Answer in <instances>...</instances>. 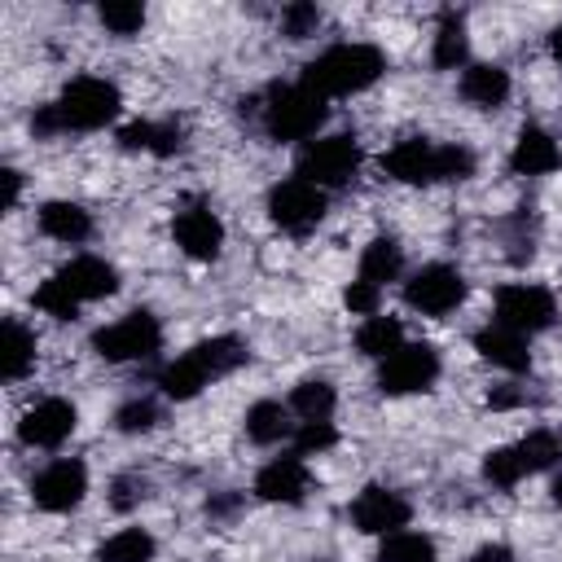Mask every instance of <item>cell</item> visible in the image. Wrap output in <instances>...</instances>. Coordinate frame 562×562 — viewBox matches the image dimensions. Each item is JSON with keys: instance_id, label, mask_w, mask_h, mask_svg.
Masks as SVG:
<instances>
[{"instance_id": "cell-12", "label": "cell", "mask_w": 562, "mask_h": 562, "mask_svg": "<svg viewBox=\"0 0 562 562\" xmlns=\"http://www.w3.org/2000/svg\"><path fill=\"white\" fill-rule=\"evenodd\" d=\"M75 435V404L70 400H40L35 408H26L22 413V422H18V439L26 443V448H57V443H66Z\"/></svg>"}, {"instance_id": "cell-26", "label": "cell", "mask_w": 562, "mask_h": 562, "mask_svg": "<svg viewBox=\"0 0 562 562\" xmlns=\"http://www.w3.org/2000/svg\"><path fill=\"white\" fill-rule=\"evenodd\" d=\"M356 347L373 360H386L395 347H404V329L395 316H364V325L356 329Z\"/></svg>"}, {"instance_id": "cell-20", "label": "cell", "mask_w": 562, "mask_h": 562, "mask_svg": "<svg viewBox=\"0 0 562 562\" xmlns=\"http://www.w3.org/2000/svg\"><path fill=\"white\" fill-rule=\"evenodd\" d=\"M461 97L479 110H496L509 97V75L492 61H474V66L461 70Z\"/></svg>"}, {"instance_id": "cell-13", "label": "cell", "mask_w": 562, "mask_h": 562, "mask_svg": "<svg viewBox=\"0 0 562 562\" xmlns=\"http://www.w3.org/2000/svg\"><path fill=\"white\" fill-rule=\"evenodd\" d=\"M171 233H176V246H180L189 259H215L220 246H224V224H220V215H215L211 206H202V202H189L184 211H176Z\"/></svg>"}, {"instance_id": "cell-21", "label": "cell", "mask_w": 562, "mask_h": 562, "mask_svg": "<svg viewBox=\"0 0 562 562\" xmlns=\"http://www.w3.org/2000/svg\"><path fill=\"white\" fill-rule=\"evenodd\" d=\"M40 228H44V237H53V241H83L88 233H92V215L79 206V202H44L40 206Z\"/></svg>"}, {"instance_id": "cell-32", "label": "cell", "mask_w": 562, "mask_h": 562, "mask_svg": "<svg viewBox=\"0 0 562 562\" xmlns=\"http://www.w3.org/2000/svg\"><path fill=\"white\" fill-rule=\"evenodd\" d=\"M522 474H527V465H522L518 448H492V452L483 457V479H487L492 487H501V492L518 487Z\"/></svg>"}, {"instance_id": "cell-37", "label": "cell", "mask_w": 562, "mask_h": 562, "mask_svg": "<svg viewBox=\"0 0 562 562\" xmlns=\"http://www.w3.org/2000/svg\"><path fill=\"white\" fill-rule=\"evenodd\" d=\"M474 176V154L465 145H439L435 180H470Z\"/></svg>"}, {"instance_id": "cell-41", "label": "cell", "mask_w": 562, "mask_h": 562, "mask_svg": "<svg viewBox=\"0 0 562 562\" xmlns=\"http://www.w3.org/2000/svg\"><path fill=\"white\" fill-rule=\"evenodd\" d=\"M180 145H184V132H180L176 123H154V145H149V154H158V158H171Z\"/></svg>"}, {"instance_id": "cell-4", "label": "cell", "mask_w": 562, "mask_h": 562, "mask_svg": "<svg viewBox=\"0 0 562 562\" xmlns=\"http://www.w3.org/2000/svg\"><path fill=\"white\" fill-rule=\"evenodd\" d=\"M162 347V325L154 312L136 307L127 316H119L114 325H101L92 334V351L110 364H123V360H149L154 351Z\"/></svg>"}, {"instance_id": "cell-8", "label": "cell", "mask_w": 562, "mask_h": 562, "mask_svg": "<svg viewBox=\"0 0 562 562\" xmlns=\"http://www.w3.org/2000/svg\"><path fill=\"white\" fill-rule=\"evenodd\" d=\"M435 378H439V351L430 342H404L382 360L378 386L386 395H413V391H430Z\"/></svg>"}, {"instance_id": "cell-28", "label": "cell", "mask_w": 562, "mask_h": 562, "mask_svg": "<svg viewBox=\"0 0 562 562\" xmlns=\"http://www.w3.org/2000/svg\"><path fill=\"white\" fill-rule=\"evenodd\" d=\"M154 549H158V544H154L149 531H140V527H123V531H114L110 540H101L97 562H149Z\"/></svg>"}, {"instance_id": "cell-14", "label": "cell", "mask_w": 562, "mask_h": 562, "mask_svg": "<svg viewBox=\"0 0 562 562\" xmlns=\"http://www.w3.org/2000/svg\"><path fill=\"white\" fill-rule=\"evenodd\" d=\"M435 162H439V145H430L426 136H408L382 154V171L400 184H435Z\"/></svg>"}, {"instance_id": "cell-45", "label": "cell", "mask_w": 562, "mask_h": 562, "mask_svg": "<svg viewBox=\"0 0 562 562\" xmlns=\"http://www.w3.org/2000/svg\"><path fill=\"white\" fill-rule=\"evenodd\" d=\"M470 562H514V549L509 544H483V549H474Z\"/></svg>"}, {"instance_id": "cell-30", "label": "cell", "mask_w": 562, "mask_h": 562, "mask_svg": "<svg viewBox=\"0 0 562 562\" xmlns=\"http://www.w3.org/2000/svg\"><path fill=\"white\" fill-rule=\"evenodd\" d=\"M378 562H435V540L422 531H391L382 536Z\"/></svg>"}, {"instance_id": "cell-46", "label": "cell", "mask_w": 562, "mask_h": 562, "mask_svg": "<svg viewBox=\"0 0 562 562\" xmlns=\"http://www.w3.org/2000/svg\"><path fill=\"white\" fill-rule=\"evenodd\" d=\"M518 400H522V395H518V391H509V386H501V391H487V404H492V408H514Z\"/></svg>"}, {"instance_id": "cell-43", "label": "cell", "mask_w": 562, "mask_h": 562, "mask_svg": "<svg viewBox=\"0 0 562 562\" xmlns=\"http://www.w3.org/2000/svg\"><path fill=\"white\" fill-rule=\"evenodd\" d=\"M31 132H35V136H57V132H66V127H61L57 105H40V110H35V119H31Z\"/></svg>"}, {"instance_id": "cell-22", "label": "cell", "mask_w": 562, "mask_h": 562, "mask_svg": "<svg viewBox=\"0 0 562 562\" xmlns=\"http://www.w3.org/2000/svg\"><path fill=\"white\" fill-rule=\"evenodd\" d=\"M400 268H404V250H400L395 237H373V241L364 246V255H360V281H369V285H378V290H382L386 281H395Z\"/></svg>"}, {"instance_id": "cell-7", "label": "cell", "mask_w": 562, "mask_h": 562, "mask_svg": "<svg viewBox=\"0 0 562 562\" xmlns=\"http://www.w3.org/2000/svg\"><path fill=\"white\" fill-rule=\"evenodd\" d=\"M461 299H465V277L448 263H426L404 285V303L422 316H448L452 307H461Z\"/></svg>"}, {"instance_id": "cell-44", "label": "cell", "mask_w": 562, "mask_h": 562, "mask_svg": "<svg viewBox=\"0 0 562 562\" xmlns=\"http://www.w3.org/2000/svg\"><path fill=\"white\" fill-rule=\"evenodd\" d=\"M0 176H4V206L13 211L18 206V193H22V171L18 167H4Z\"/></svg>"}, {"instance_id": "cell-25", "label": "cell", "mask_w": 562, "mask_h": 562, "mask_svg": "<svg viewBox=\"0 0 562 562\" xmlns=\"http://www.w3.org/2000/svg\"><path fill=\"white\" fill-rule=\"evenodd\" d=\"M246 435H250L255 443H277V439H285V435H294L290 408H281L277 400L250 404V408H246Z\"/></svg>"}, {"instance_id": "cell-36", "label": "cell", "mask_w": 562, "mask_h": 562, "mask_svg": "<svg viewBox=\"0 0 562 562\" xmlns=\"http://www.w3.org/2000/svg\"><path fill=\"white\" fill-rule=\"evenodd\" d=\"M316 26H321V9H316V4L294 0V4L281 9V31H285L290 40H307V35H316Z\"/></svg>"}, {"instance_id": "cell-1", "label": "cell", "mask_w": 562, "mask_h": 562, "mask_svg": "<svg viewBox=\"0 0 562 562\" xmlns=\"http://www.w3.org/2000/svg\"><path fill=\"white\" fill-rule=\"evenodd\" d=\"M378 75H382V53L373 44H334L303 66L299 83L312 88L316 97H347L369 88Z\"/></svg>"}, {"instance_id": "cell-16", "label": "cell", "mask_w": 562, "mask_h": 562, "mask_svg": "<svg viewBox=\"0 0 562 562\" xmlns=\"http://www.w3.org/2000/svg\"><path fill=\"white\" fill-rule=\"evenodd\" d=\"M57 277H61V285H66L79 303H92V299H105V294L119 290V272H114V263H105V259H97V255H79V259H70Z\"/></svg>"}, {"instance_id": "cell-17", "label": "cell", "mask_w": 562, "mask_h": 562, "mask_svg": "<svg viewBox=\"0 0 562 562\" xmlns=\"http://www.w3.org/2000/svg\"><path fill=\"white\" fill-rule=\"evenodd\" d=\"M474 351L487 360V364H496V369H505V373H527L531 369V351H527V338L522 334H514V329H505V325H483L479 334H474Z\"/></svg>"}, {"instance_id": "cell-18", "label": "cell", "mask_w": 562, "mask_h": 562, "mask_svg": "<svg viewBox=\"0 0 562 562\" xmlns=\"http://www.w3.org/2000/svg\"><path fill=\"white\" fill-rule=\"evenodd\" d=\"M562 162V149L558 140L544 132V127H522L518 140H514V154H509V167L522 171V176H544Z\"/></svg>"}, {"instance_id": "cell-6", "label": "cell", "mask_w": 562, "mask_h": 562, "mask_svg": "<svg viewBox=\"0 0 562 562\" xmlns=\"http://www.w3.org/2000/svg\"><path fill=\"white\" fill-rule=\"evenodd\" d=\"M553 316H558V303H553V294L544 290V285H501L496 290V325H505V329H514V334H540V329H549L553 325Z\"/></svg>"}, {"instance_id": "cell-35", "label": "cell", "mask_w": 562, "mask_h": 562, "mask_svg": "<svg viewBox=\"0 0 562 562\" xmlns=\"http://www.w3.org/2000/svg\"><path fill=\"white\" fill-rule=\"evenodd\" d=\"M162 422V408L154 400H127L119 413H114V426L123 435H140V430H154Z\"/></svg>"}, {"instance_id": "cell-47", "label": "cell", "mask_w": 562, "mask_h": 562, "mask_svg": "<svg viewBox=\"0 0 562 562\" xmlns=\"http://www.w3.org/2000/svg\"><path fill=\"white\" fill-rule=\"evenodd\" d=\"M237 501H241L237 492H228V496H211V501H206V514H228V509H237Z\"/></svg>"}, {"instance_id": "cell-19", "label": "cell", "mask_w": 562, "mask_h": 562, "mask_svg": "<svg viewBox=\"0 0 562 562\" xmlns=\"http://www.w3.org/2000/svg\"><path fill=\"white\" fill-rule=\"evenodd\" d=\"M35 364V334L18 321V316H4V329H0V378L4 382H22Z\"/></svg>"}, {"instance_id": "cell-40", "label": "cell", "mask_w": 562, "mask_h": 562, "mask_svg": "<svg viewBox=\"0 0 562 562\" xmlns=\"http://www.w3.org/2000/svg\"><path fill=\"white\" fill-rule=\"evenodd\" d=\"M378 294H382L378 285H369V281H360V277H356V281L347 285L342 303H347L356 316H378Z\"/></svg>"}, {"instance_id": "cell-11", "label": "cell", "mask_w": 562, "mask_h": 562, "mask_svg": "<svg viewBox=\"0 0 562 562\" xmlns=\"http://www.w3.org/2000/svg\"><path fill=\"white\" fill-rule=\"evenodd\" d=\"M408 501L382 483H369L356 501H351V522L364 531V536H391V531H404L408 522Z\"/></svg>"}, {"instance_id": "cell-38", "label": "cell", "mask_w": 562, "mask_h": 562, "mask_svg": "<svg viewBox=\"0 0 562 562\" xmlns=\"http://www.w3.org/2000/svg\"><path fill=\"white\" fill-rule=\"evenodd\" d=\"M334 443H338L334 422H303V426L294 430V452H299V457L325 452V448H334Z\"/></svg>"}, {"instance_id": "cell-10", "label": "cell", "mask_w": 562, "mask_h": 562, "mask_svg": "<svg viewBox=\"0 0 562 562\" xmlns=\"http://www.w3.org/2000/svg\"><path fill=\"white\" fill-rule=\"evenodd\" d=\"M83 492H88V470H83V461H75V457H61V461L44 465V470L31 479V501H35L40 509H48V514L75 509V505L83 501Z\"/></svg>"}, {"instance_id": "cell-34", "label": "cell", "mask_w": 562, "mask_h": 562, "mask_svg": "<svg viewBox=\"0 0 562 562\" xmlns=\"http://www.w3.org/2000/svg\"><path fill=\"white\" fill-rule=\"evenodd\" d=\"M35 307L40 312H48L53 321H75V312H79V299L61 285V277H48L40 290H35Z\"/></svg>"}, {"instance_id": "cell-49", "label": "cell", "mask_w": 562, "mask_h": 562, "mask_svg": "<svg viewBox=\"0 0 562 562\" xmlns=\"http://www.w3.org/2000/svg\"><path fill=\"white\" fill-rule=\"evenodd\" d=\"M549 496H553V505H562V474L553 479V487H549Z\"/></svg>"}, {"instance_id": "cell-33", "label": "cell", "mask_w": 562, "mask_h": 562, "mask_svg": "<svg viewBox=\"0 0 562 562\" xmlns=\"http://www.w3.org/2000/svg\"><path fill=\"white\" fill-rule=\"evenodd\" d=\"M97 18H101V26L114 31V35H136V31L145 26V4H136V0H105V4L97 9Z\"/></svg>"}, {"instance_id": "cell-9", "label": "cell", "mask_w": 562, "mask_h": 562, "mask_svg": "<svg viewBox=\"0 0 562 562\" xmlns=\"http://www.w3.org/2000/svg\"><path fill=\"white\" fill-rule=\"evenodd\" d=\"M268 215H272V224L285 228V233H307V228H316L321 215H325V189L307 184L303 176L281 180V184H272V193H268Z\"/></svg>"}, {"instance_id": "cell-39", "label": "cell", "mask_w": 562, "mask_h": 562, "mask_svg": "<svg viewBox=\"0 0 562 562\" xmlns=\"http://www.w3.org/2000/svg\"><path fill=\"white\" fill-rule=\"evenodd\" d=\"M145 496H149V483H145L140 474H119V479L110 483V505H114V509H136Z\"/></svg>"}, {"instance_id": "cell-31", "label": "cell", "mask_w": 562, "mask_h": 562, "mask_svg": "<svg viewBox=\"0 0 562 562\" xmlns=\"http://www.w3.org/2000/svg\"><path fill=\"white\" fill-rule=\"evenodd\" d=\"M514 448H518L527 474H531V470H553V465L562 461V439H558L553 430H531V435H527L522 443H514Z\"/></svg>"}, {"instance_id": "cell-48", "label": "cell", "mask_w": 562, "mask_h": 562, "mask_svg": "<svg viewBox=\"0 0 562 562\" xmlns=\"http://www.w3.org/2000/svg\"><path fill=\"white\" fill-rule=\"evenodd\" d=\"M549 48H553V57L562 61V26H553V31H549Z\"/></svg>"}, {"instance_id": "cell-27", "label": "cell", "mask_w": 562, "mask_h": 562, "mask_svg": "<svg viewBox=\"0 0 562 562\" xmlns=\"http://www.w3.org/2000/svg\"><path fill=\"white\" fill-rule=\"evenodd\" d=\"M334 404H338V395H334V386L325 378H307V382H299L290 391V413H299L303 422H329Z\"/></svg>"}, {"instance_id": "cell-24", "label": "cell", "mask_w": 562, "mask_h": 562, "mask_svg": "<svg viewBox=\"0 0 562 562\" xmlns=\"http://www.w3.org/2000/svg\"><path fill=\"white\" fill-rule=\"evenodd\" d=\"M465 53H470L465 22H461L452 9H443V13H439V31H435V53H430V61H435L439 70H457V66H465Z\"/></svg>"}, {"instance_id": "cell-3", "label": "cell", "mask_w": 562, "mask_h": 562, "mask_svg": "<svg viewBox=\"0 0 562 562\" xmlns=\"http://www.w3.org/2000/svg\"><path fill=\"white\" fill-rule=\"evenodd\" d=\"M53 105H57L66 132H70V127H75V132H92V127H105V123L119 114L123 97H119V88H114L110 79L83 75V79H70Z\"/></svg>"}, {"instance_id": "cell-23", "label": "cell", "mask_w": 562, "mask_h": 562, "mask_svg": "<svg viewBox=\"0 0 562 562\" xmlns=\"http://www.w3.org/2000/svg\"><path fill=\"white\" fill-rule=\"evenodd\" d=\"M189 356L202 364L206 378H224V373H233L237 364H246V347H241V338H233V334L202 338L198 347H189Z\"/></svg>"}, {"instance_id": "cell-5", "label": "cell", "mask_w": 562, "mask_h": 562, "mask_svg": "<svg viewBox=\"0 0 562 562\" xmlns=\"http://www.w3.org/2000/svg\"><path fill=\"white\" fill-rule=\"evenodd\" d=\"M356 167H360V145H356L351 136H342V132L316 136V140L299 154V176H303L307 184H316V189H338V184H347V180L356 176Z\"/></svg>"}, {"instance_id": "cell-29", "label": "cell", "mask_w": 562, "mask_h": 562, "mask_svg": "<svg viewBox=\"0 0 562 562\" xmlns=\"http://www.w3.org/2000/svg\"><path fill=\"white\" fill-rule=\"evenodd\" d=\"M206 382H211V378L202 373V364H198L189 351H184L180 360H171V364L158 373V386H162V395H167V400H193Z\"/></svg>"}, {"instance_id": "cell-2", "label": "cell", "mask_w": 562, "mask_h": 562, "mask_svg": "<svg viewBox=\"0 0 562 562\" xmlns=\"http://www.w3.org/2000/svg\"><path fill=\"white\" fill-rule=\"evenodd\" d=\"M325 123V97H316L303 83L272 88L263 101V132L272 140H307Z\"/></svg>"}, {"instance_id": "cell-15", "label": "cell", "mask_w": 562, "mask_h": 562, "mask_svg": "<svg viewBox=\"0 0 562 562\" xmlns=\"http://www.w3.org/2000/svg\"><path fill=\"white\" fill-rule=\"evenodd\" d=\"M255 496L259 501H281V505H299L307 496V465H303V457L290 452V457L268 461L255 474Z\"/></svg>"}, {"instance_id": "cell-42", "label": "cell", "mask_w": 562, "mask_h": 562, "mask_svg": "<svg viewBox=\"0 0 562 562\" xmlns=\"http://www.w3.org/2000/svg\"><path fill=\"white\" fill-rule=\"evenodd\" d=\"M119 145L123 149H149L154 145V123H127V127H119Z\"/></svg>"}]
</instances>
